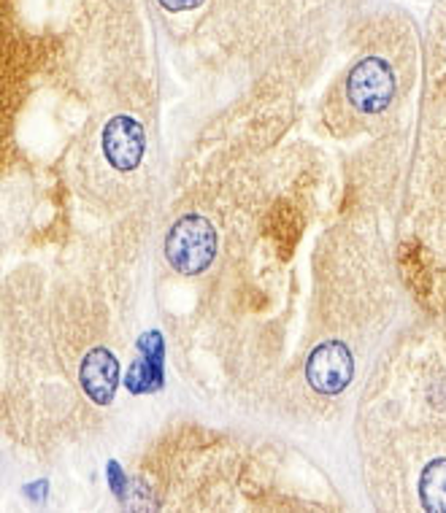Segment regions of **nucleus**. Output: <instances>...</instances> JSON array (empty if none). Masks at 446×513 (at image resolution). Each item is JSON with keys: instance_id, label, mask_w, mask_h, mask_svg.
<instances>
[{"instance_id": "obj_3", "label": "nucleus", "mask_w": 446, "mask_h": 513, "mask_svg": "<svg viewBox=\"0 0 446 513\" xmlns=\"http://www.w3.org/2000/svg\"><path fill=\"white\" fill-rule=\"evenodd\" d=\"M166 254L179 273H201L217 257V227L195 214L182 217L168 233Z\"/></svg>"}, {"instance_id": "obj_4", "label": "nucleus", "mask_w": 446, "mask_h": 513, "mask_svg": "<svg viewBox=\"0 0 446 513\" xmlns=\"http://www.w3.org/2000/svg\"><path fill=\"white\" fill-rule=\"evenodd\" d=\"M98 154L114 176H133L146 154L143 124L130 114H114L100 130Z\"/></svg>"}, {"instance_id": "obj_5", "label": "nucleus", "mask_w": 446, "mask_h": 513, "mask_svg": "<svg viewBox=\"0 0 446 513\" xmlns=\"http://www.w3.org/2000/svg\"><path fill=\"white\" fill-rule=\"evenodd\" d=\"M425 81L427 100L446 119V0L430 14L427 41H425Z\"/></svg>"}, {"instance_id": "obj_6", "label": "nucleus", "mask_w": 446, "mask_h": 513, "mask_svg": "<svg viewBox=\"0 0 446 513\" xmlns=\"http://www.w3.org/2000/svg\"><path fill=\"white\" fill-rule=\"evenodd\" d=\"M160 4H163L168 12H187V9H195V6H201L203 0H160Z\"/></svg>"}, {"instance_id": "obj_2", "label": "nucleus", "mask_w": 446, "mask_h": 513, "mask_svg": "<svg viewBox=\"0 0 446 513\" xmlns=\"http://www.w3.org/2000/svg\"><path fill=\"white\" fill-rule=\"evenodd\" d=\"M379 508L446 513V432H406L371 459Z\"/></svg>"}, {"instance_id": "obj_1", "label": "nucleus", "mask_w": 446, "mask_h": 513, "mask_svg": "<svg viewBox=\"0 0 446 513\" xmlns=\"http://www.w3.org/2000/svg\"><path fill=\"white\" fill-rule=\"evenodd\" d=\"M414 84V63L408 44H379L365 49L341 76L330 100L328 116L336 130L365 133L390 119L406 100Z\"/></svg>"}]
</instances>
